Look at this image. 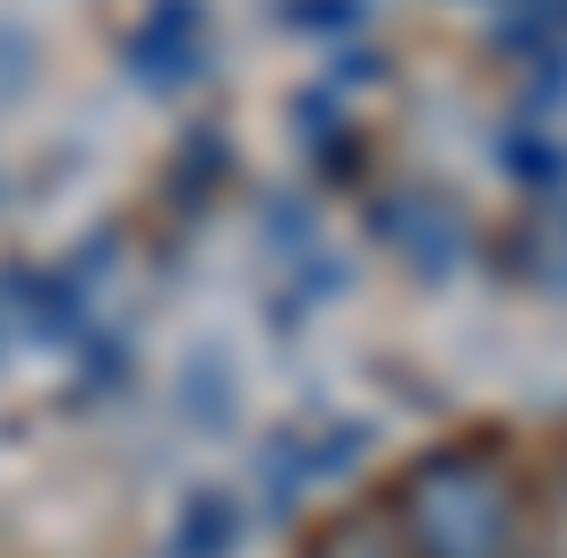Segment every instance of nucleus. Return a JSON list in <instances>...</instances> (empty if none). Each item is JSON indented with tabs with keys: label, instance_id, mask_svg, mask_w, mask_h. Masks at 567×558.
I'll return each mask as SVG.
<instances>
[{
	"label": "nucleus",
	"instance_id": "nucleus-6",
	"mask_svg": "<svg viewBox=\"0 0 567 558\" xmlns=\"http://www.w3.org/2000/svg\"><path fill=\"white\" fill-rule=\"evenodd\" d=\"M173 404L189 430H233L241 421V370L224 361V344H189V361L173 379Z\"/></svg>",
	"mask_w": 567,
	"mask_h": 558
},
{
	"label": "nucleus",
	"instance_id": "nucleus-9",
	"mask_svg": "<svg viewBox=\"0 0 567 558\" xmlns=\"http://www.w3.org/2000/svg\"><path fill=\"white\" fill-rule=\"evenodd\" d=\"M525 258H533V283H542V292H567V198H550V207L525 224Z\"/></svg>",
	"mask_w": 567,
	"mask_h": 558
},
{
	"label": "nucleus",
	"instance_id": "nucleus-3",
	"mask_svg": "<svg viewBox=\"0 0 567 558\" xmlns=\"http://www.w3.org/2000/svg\"><path fill=\"white\" fill-rule=\"evenodd\" d=\"M370 232L388 249H404V267L422 283H447L464 267V249H473V232H464V215L447 207V198H379V207H370Z\"/></svg>",
	"mask_w": 567,
	"mask_h": 558
},
{
	"label": "nucleus",
	"instance_id": "nucleus-7",
	"mask_svg": "<svg viewBox=\"0 0 567 558\" xmlns=\"http://www.w3.org/2000/svg\"><path fill=\"white\" fill-rule=\"evenodd\" d=\"M233 173V138L224 130H189L173 155V173H164V189H173V207H207V189Z\"/></svg>",
	"mask_w": 567,
	"mask_h": 558
},
{
	"label": "nucleus",
	"instance_id": "nucleus-12",
	"mask_svg": "<svg viewBox=\"0 0 567 558\" xmlns=\"http://www.w3.org/2000/svg\"><path fill=\"white\" fill-rule=\"evenodd\" d=\"M388 61L379 52H336V70H327V95H353V86H379Z\"/></svg>",
	"mask_w": 567,
	"mask_h": 558
},
{
	"label": "nucleus",
	"instance_id": "nucleus-10",
	"mask_svg": "<svg viewBox=\"0 0 567 558\" xmlns=\"http://www.w3.org/2000/svg\"><path fill=\"white\" fill-rule=\"evenodd\" d=\"M284 35H361L370 27V0H276Z\"/></svg>",
	"mask_w": 567,
	"mask_h": 558
},
{
	"label": "nucleus",
	"instance_id": "nucleus-11",
	"mask_svg": "<svg viewBox=\"0 0 567 558\" xmlns=\"http://www.w3.org/2000/svg\"><path fill=\"white\" fill-rule=\"evenodd\" d=\"M267 249H284V258H310V249H319V224H310L301 198H276V207H267Z\"/></svg>",
	"mask_w": 567,
	"mask_h": 558
},
{
	"label": "nucleus",
	"instance_id": "nucleus-4",
	"mask_svg": "<svg viewBox=\"0 0 567 558\" xmlns=\"http://www.w3.org/2000/svg\"><path fill=\"white\" fill-rule=\"evenodd\" d=\"M130 70H138V86H155V95L198 86V78H207V9H198V0H155L146 27L130 35Z\"/></svg>",
	"mask_w": 567,
	"mask_h": 558
},
{
	"label": "nucleus",
	"instance_id": "nucleus-2",
	"mask_svg": "<svg viewBox=\"0 0 567 558\" xmlns=\"http://www.w3.org/2000/svg\"><path fill=\"white\" fill-rule=\"evenodd\" d=\"M361 455H370V421H319V430H276L267 447H258V489H267V507L292 516L301 498L336 473H353Z\"/></svg>",
	"mask_w": 567,
	"mask_h": 558
},
{
	"label": "nucleus",
	"instance_id": "nucleus-1",
	"mask_svg": "<svg viewBox=\"0 0 567 558\" xmlns=\"http://www.w3.org/2000/svg\"><path fill=\"white\" fill-rule=\"evenodd\" d=\"M413 558H516V489L482 447H439L404 473Z\"/></svg>",
	"mask_w": 567,
	"mask_h": 558
},
{
	"label": "nucleus",
	"instance_id": "nucleus-8",
	"mask_svg": "<svg viewBox=\"0 0 567 558\" xmlns=\"http://www.w3.org/2000/svg\"><path fill=\"white\" fill-rule=\"evenodd\" d=\"M498 164L525 180V189H567V146L542 138V130H507V138H498Z\"/></svg>",
	"mask_w": 567,
	"mask_h": 558
},
{
	"label": "nucleus",
	"instance_id": "nucleus-5",
	"mask_svg": "<svg viewBox=\"0 0 567 558\" xmlns=\"http://www.w3.org/2000/svg\"><path fill=\"white\" fill-rule=\"evenodd\" d=\"M241 533H249V507H241V489H224V482H198L189 498H181L173 533H164V558H233V550H241Z\"/></svg>",
	"mask_w": 567,
	"mask_h": 558
}]
</instances>
